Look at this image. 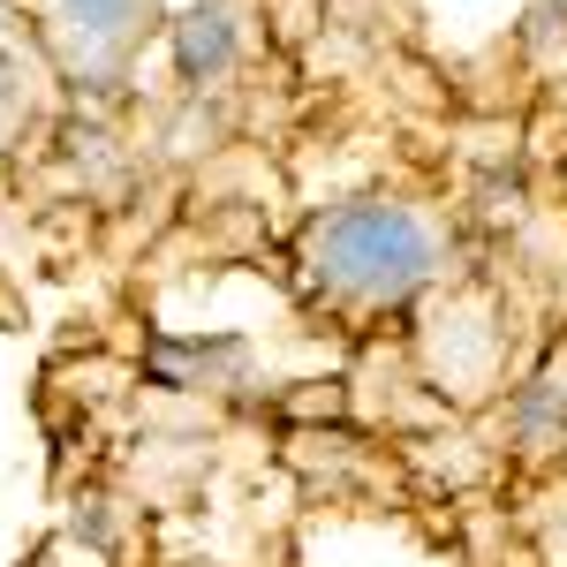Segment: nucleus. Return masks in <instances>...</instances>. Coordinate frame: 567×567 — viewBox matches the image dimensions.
<instances>
[{
    "instance_id": "f257e3e1",
    "label": "nucleus",
    "mask_w": 567,
    "mask_h": 567,
    "mask_svg": "<svg viewBox=\"0 0 567 567\" xmlns=\"http://www.w3.org/2000/svg\"><path fill=\"white\" fill-rule=\"evenodd\" d=\"M439 227L424 205L409 197H349V205H326L310 213L296 265L303 280L326 296L333 310H409L424 288L439 280Z\"/></svg>"
},
{
    "instance_id": "7ed1b4c3",
    "label": "nucleus",
    "mask_w": 567,
    "mask_h": 567,
    "mask_svg": "<svg viewBox=\"0 0 567 567\" xmlns=\"http://www.w3.org/2000/svg\"><path fill=\"white\" fill-rule=\"evenodd\" d=\"M175 61L182 76H219L235 61V16L227 8H189L175 23Z\"/></svg>"
},
{
    "instance_id": "f03ea898",
    "label": "nucleus",
    "mask_w": 567,
    "mask_h": 567,
    "mask_svg": "<svg viewBox=\"0 0 567 567\" xmlns=\"http://www.w3.org/2000/svg\"><path fill=\"white\" fill-rule=\"evenodd\" d=\"M39 16H45V45L84 84L122 76L144 53V39L159 31V0H39Z\"/></svg>"
}]
</instances>
